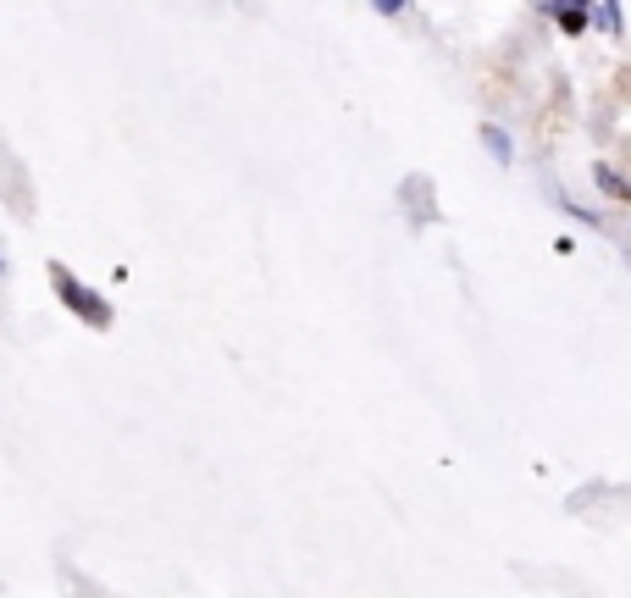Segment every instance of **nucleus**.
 <instances>
[{
  "label": "nucleus",
  "instance_id": "obj_7",
  "mask_svg": "<svg viewBox=\"0 0 631 598\" xmlns=\"http://www.w3.org/2000/svg\"><path fill=\"white\" fill-rule=\"evenodd\" d=\"M560 6H587V0H560Z\"/></svg>",
  "mask_w": 631,
  "mask_h": 598
},
{
  "label": "nucleus",
  "instance_id": "obj_4",
  "mask_svg": "<svg viewBox=\"0 0 631 598\" xmlns=\"http://www.w3.org/2000/svg\"><path fill=\"white\" fill-rule=\"evenodd\" d=\"M598 183H604V189H609V194H620V200H626V194H631V189H626V183H620V178H615V172H598Z\"/></svg>",
  "mask_w": 631,
  "mask_h": 598
},
{
  "label": "nucleus",
  "instance_id": "obj_6",
  "mask_svg": "<svg viewBox=\"0 0 631 598\" xmlns=\"http://www.w3.org/2000/svg\"><path fill=\"white\" fill-rule=\"evenodd\" d=\"M371 6H377L382 17H393V12H405V0H371Z\"/></svg>",
  "mask_w": 631,
  "mask_h": 598
},
{
  "label": "nucleus",
  "instance_id": "obj_5",
  "mask_svg": "<svg viewBox=\"0 0 631 598\" xmlns=\"http://www.w3.org/2000/svg\"><path fill=\"white\" fill-rule=\"evenodd\" d=\"M604 28H609V34H620V12H615V0H604Z\"/></svg>",
  "mask_w": 631,
  "mask_h": 598
},
{
  "label": "nucleus",
  "instance_id": "obj_1",
  "mask_svg": "<svg viewBox=\"0 0 631 598\" xmlns=\"http://www.w3.org/2000/svg\"><path fill=\"white\" fill-rule=\"evenodd\" d=\"M50 283H56V294L67 299V311L78 316V322H89V327H111V305L95 294V288L78 283V277H72L61 261H50Z\"/></svg>",
  "mask_w": 631,
  "mask_h": 598
},
{
  "label": "nucleus",
  "instance_id": "obj_2",
  "mask_svg": "<svg viewBox=\"0 0 631 598\" xmlns=\"http://www.w3.org/2000/svg\"><path fill=\"white\" fill-rule=\"evenodd\" d=\"M560 28L565 34H582L587 28V6H560Z\"/></svg>",
  "mask_w": 631,
  "mask_h": 598
},
{
  "label": "nucleus",
  "instance_id": "obj_3",
  "mask_svg": "<svg viewBox=\"0 0 631 598\" xmlns=\"http://www.w3.org/2000/svg\"><path fill=\"white\" fill-rule=\"evenodd\" d=\"M482 139H488V150H493V156H499V161H510V139H504L499 128H488V133H482Z\"/></svg>",
  "mask_w": 631,
  "mask_h": 598
}]
</instances>
